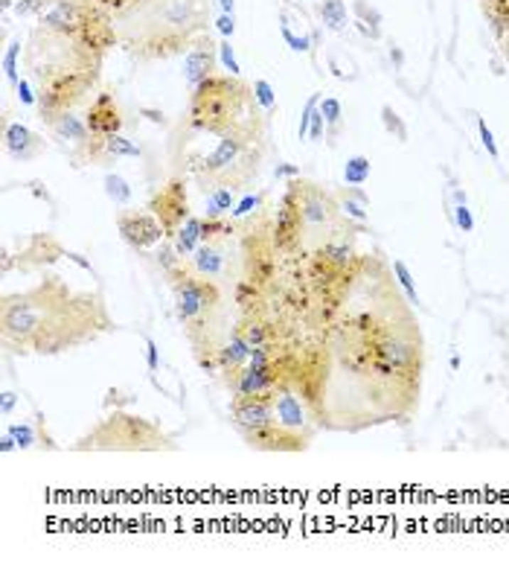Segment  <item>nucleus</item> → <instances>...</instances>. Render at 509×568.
Listing matches in <instances>:
<instances>
[{"instance_id": "f03ea898", "label": "nucleus", "mask_w": 509, "mask_h": 568, "mask_svg": "<svg viewBox=\"0 0 509 568\" xmlns=\"http://www.w3.org/2000/svg\"><path fill=\"white\" fill-rule=\"evenodd\" d=\"M210 0H143L114 18L119 44L137 61L172 58L207 33Z\"/></svg>"}, {"instance_id": "423d86ee", "label": "nucleus", "mask_w": 509, "mask_h": 568, "mask_svg": "<svg viewBox=\"0 0 509 568\" xmlns=\"http://www.w3.org/2000/svg\"><path fill=\"white\" fill-rule=\"evenodd\" d=\"M166 277H169V286H172V295H175V315L183 324L189 341L198 338V335H207L210 318L221 303L218 286L213 280L195 274L193 268H186V265L175 268Z\"/></svg>"}, {"instance_id": "4468645a", "label": "nucleus", "mask_w": 509, "mask_h": 568, "mask_svg": "<svg viewBox=\"0 0 509 568\" xmlns=\"http://www.w3.org/2000/svg\"><path fill=\"white\" fill-rule=\"evenodd\" d=\"M218 65V44L210 38V33H201L193 44H189L186 56H183V79L189 88L201 85L207 76L215 73Z\"/></svg>"}, {"instance_id": "9b49d317", "label": "nucleus", "mask_w": 509, "mask_h": 568, "mask_svg": "<svg viewBox=\"0 0 509 568\" xmlns=\"http://www.w3.org/2000/svg\"><path fill=\"white\" fill-rule=\"evenodd\" d=\"M117 228H119V236L137 251L157 248L166 239L161 219H157L151 210H122V213H117Z\"/></svg>"}, {"instance_id": "4c0bfd02", "label": "nucleus", "mask_w": 509, "mask_h": 568, "mask_svg": "<svg viewBox=\"0 0 509 568\" xmlns=\"http://www.w3.org/2000/svg\"><path fill=\"white\" fill-rule=\"evenodd\" d=\"M18 56H21V38L12 41L6 47V53H4V70H6V79L12 85H18Z\"/></svg>"}, {"instance_id": "f704fd0d", "label": "nucleus", "mask_w": 509, "mask_h": 568, "mask_svg": "<svg viewBox=\"0 0 509 568\" xmlns=\"http://www.w3.org/2000/svg\"><path fill=\"white\" fill-rule=\"evenodd\" d=\"M6 431L15 437L18 449H33V446H38V434H36V428L29 426V423H12Z\"/></svg>"}, {"instance_id": "412c9836", "label": "nucleus", "mask_w": 509, "mask_h": 568, "mask_svg": "<svg viewBox=\"0 0 509 568\" xmlns=\"http://www.w3.org/2000/svg\"><path fill=\"white\" fill-rule=\"evenodd\" d=\"M250 362V344L245 341V335L236 330L225 344H218V373L225 376V382L230 385L233 376Z\"/></svg>"}, {"instance_id": "37998d69", "label": "nucleus", "mask_w": 509, "mask_h": 568, "mask_svg": "<svg viewBox=\"0 0 509 568\" xmlns=\"http://www.w3.org/2000/svg\"><path fill=\"white\" fill-rule=\"evenodd\" d=\"M47 4H50V0H18V4H15V12H18V18L41 15V12L47 9Z\"/></svg>"}, {"instance_id": "72a5a7b5", "label": "nucleus", "mask_w": 509, "mask_h": 568, "mask_svg": "<svg viewBox=\"0 0 509 568\" xmlns=\"http://www.w3.org/2000/svg\"><path fill=\"white\" fill-rule=\"evenodd\" d=\"M393 274H396V280H399V286L404 289L407 300L419 306V292H417V283H413V274L407 271V265H404L402 260H396V263H393Z\"/></svg>"}, {"instance_id": "a211bd4d", "label": "nucleus", "mask_w": 509, "mask_h": 568, "mask_svg": "<svg viewBox=\"0 0 509 568\" xmlns=\"http://www.w3.org/2000/svg\"><path fill=\"white\" fill-rule=\"evenodd\" d=\"M4 149L15 161H36V157L47 149V140L36 135L33 129H26L21 122H9L4 129Z\"/></svg>"}, {"instance_id": "49530a36", "label": "nucleus", "mask_w": 509, "mask_h": 568, "mask_svg": "<svg viewBox=\"0 0 509 568\" xmlns=\"http://www.w3.org/2000/svg\"><path fill=\"white\" fill-rule=\"evenodd\" d=\"M477 129H481V143L486 146L489 157H498L500 152H498V143H495V137H492V129L486 125V120H477Z\"/></svg>"}, {"instance_id": "7ed1b4c3", "label": "nucleus", "mask_w": 509, "mask_h": 568, "mask_svg": "<svg viewBox=\"0 0 509 568\" xmlns=\"http://www.w3.org/2000/svg\"><path fill=\"white\" fill-rule=\"evenodd\" d=\"M262 154H265V114H257L221 135L210 154H201L189 164V172L198 178L204 193H210L213 186L245 189L257 178Z\"/></svg>"}, {"instance_id": "ddd939ff", "label": "nucleus", "mask_w": 509, "mask_h": 568, "mask_svg": "<svg viewBox=\"0 0 509 568\" xmlns=\"http://www.w3.org/2000/svg\"><path fill=\"white\" fill-rule=\"evenodd\" d=\"M85 122L90 129V137H114V135H122V125H125V114L117 102V97L111 90H100L93 102L87 105V114H85Z\"/></svg>"}, {"instance_id": "20e7f679", "label": "nucleus", "mask_w": 509, "mask_h": 568, "mask_svg": "<svg viewBox=\"0 0 509 568\" xmlns=\"http://www.w3.org/2000/svg\"><path fill=\"white\" fill-rule=\"evenodd\" d=\"M262 114L259 102L253 97V88L245 85L239 76H207L201 85L193 88L186 108V132L193 135H215L221 137L233 125Z\"/></svg>"}, {"instance_id": "8fccbe9b", "label": "nucleus", "mask_w": 509, "mask_h": 568, "mask_svg": "<svg viewBox=\"0 0 509 568\" xmlns=\"http://www.w3.org/2000/svg\"><path fill=\"white\" fill-rule=\"evenodd\" d=\"M215 26H218V33L225 36V38H230V36L236 33V21H233V15H227V12H221V18L215 21Z\"/></svg>"}, {"instance_id": "58836bf2", "label": "nucleus", "mask_w": 509, "mask_h": 568, "mask_svg": "<svg viewBox=\"0 0 509 568\" xmlns=\"http://www.w3.org/2000/svg\"><path fill=\"white\" fill-rule=\"evenodd\" d=\"M100 9H105L111 18H119V15H125L129 9H134V6H140L143 0H93Z\"/></svg>"}, {"instance_id": "a18cd8bd", "label": "nucleus", "mask_w": 509, "mask_h": 568, "mask_svg": "<svg viewBox=\"0 0 509 568\" xmlns=\"http://www.w3.org/2000/svg\"><path fill=\"white\" fill-rule=\"evenodd\" d=\"M282 38H285V44H289L294 53H306L311 47V38H297L291 29H289V23H282Z\"/></svg>"}, {"instance_id": "79ce46f5", "label": "nucleus", "mask_w": 509, "mask_h": 568, "mask_svg": "<svg viewBox=\"0 0 509 568\" xmlns=\"http://www.w3.org/2000/svg\"><path fill=\"white\" fill-rule=\"evenodd\" d=\"M317 105H321V100H317V93H311V97H309V102H306V108H303V117H300V129H297V137H300V140L309 135L311 114L317 111Z\"/></svg>"}, {"instance_id": "a19ab883", "label": "nucleus", "mask_w": 509, "mask_h": 568, "mask_svg": "<svg viewBox=\"0 0 509 568\" xmlns=\"http://www.w3.org/2000/svg\"><path fill=\"white\" fill-rule=\"evenodd\" d=\"M367 204H361L358 199H341V210L349 216V219H355V222H367V210H364Z\"/></svg>"}, {"instance_id": "a878e982", "label": "nucleus", "mask_w": 509, "mask_h": 568, "mask_svg": "<svg viewBox=\"0 0 509 568\" xmlns=\"http://www.w3.org/2000/svg\"><path fill=\"white\" fill-rule=\"evenodd\" d=\"M236 207V196L230 186H213L207 193V219H225Z\"/></svg>"}, {"instance_id": "f8f14e48", "label": "nucleus", "mask_w": 509, "mask_h": 568, "mask_svg": "<svg viewBox=\"0 0 509 568\" xmlns=\"http://www.w3.org/2000/svg\"><path fill=\"white\" fill-rule=\"evenodd\" d=\"M149 210L161 219L166 236H175L178 228L189 219V199H186L183 178H172L161 193H154L151 201H149Z\"/></svg>"}, {"instance_id": "aec40b11", "label": "nucleus", "mask_w": 509, "mask_h": 568, "mask_svg": "<svg viewBox=\"0 0 509 568\" xmlns=\"http://www.w3.org/2000/svg\"><path fill=\"white\" fill-rule=\"evenodd\" d=\"M53 132V137L61 143V146H70V154H79L93 137H90V129L82 117H76L73 111H65L53 125H47Z\"/></svg>"}, {"instance_id": "c9c22d12", "label": "nucleus", "mask_w": 509, "mask_h": 568, "mask_svg": "<svg viewBox=\"0 0 509 568\" xmlns=\"http://www.w3.org/2000/svg\"><path fill=\"white\" fill-rule=\"evenodd\" d=\"M253 97H257V102H259V108H262L265 114H271V111L277 108L274 88H271L265 79H257V82H253Z\"/></svg>"}, {"instance_id": "864d4df0", "label": "nucleus", "mask_w": 509, "mask_h": 568, "mask_svg": "<svg viewBox=\"0 0 509 568\" xmlns=\"http://www.w3.org/2000/svg\"><path fill=\"white\" fill-rule=\"evenodd\" d=\"M15 402H18V396H15L12 391H4V405H0V411H4V414H12Z\"/></svg>"}, {"instance_id": "c85d7f7f", "label": "nucleus", "mask_w": 509, "mask_h": 568, "mask_svg": "<svg viewBox=\"0 0 509 568\" xmlns=\"http://www.w3.org/2000/svg\"><path fill=\"white\" fill-rule=\"evenodd\" d=\"M233 298H236V303L245 309V312H250L253 306H257L259 300H262V286H257L253 280H236V286H233Z\"/></svg>"}, {"instance_id": "9d476101", "label": "nucleus", "mask_w": 509, "mask_h": 568, "mask_svg": "<svg viewBox=\"0 0 509 568\" xmlns=\"http://www.w3.org/2000/svg\"><path fill=\"white\" fill-rule=\"evenodd\" d=\"M294 186H297V204H300V216H303L306 233L321 231V228H332L335 219H338L341 204H335V199L329 193H323L317 184L294 178Z\"/></svg>"}, {"instance_id": "4d7b16f0", "label": "nucleus", "mask_w": 509, "mask_h": 568, "mask_svg": "<svg viewBox=\"0 0 509 568\" xmlns=\"http://www.w3.org/2000/svg\"><path fill=\"white\" fill-rule=\"evenodd\" d=\"M218 6H221V12L233 15V0H218Z\"/></svg>"}, {"instance_id": "b1692460", "label": "nucleus", "mask_w": 509, "mask_h": 568, "mask_svg": "<svg viewBox=\"0 0 509 568\" xmlns=\"http://www.w3.org/2000/svg\"><path fill=\"white\" fill-rule=\"evenodd\" d=\"M321 260H326L329 265H335V268H341V271H346L349 265H355V248H353V242H346V239H338V236H329L321 248L314 251Z\"/></svg>"}, {"instance_id": "c756f323", "label": "nucleus", "mask_w": 509, "mask_h": 568, "mask_svg": "<svg viewBox=\"0 0 509 568\" xmlns=\"http://www.w3.org/2000/svg\"><path fill=\"white\" fill-rule=\"evenodd\" d=\"M367 178H370V157L353 154V157L346 161V167H343V181H346L349 186H361Z\"/></svg>"}, {"instance_id": "39448f33", "label": "nucleus", "mask_w": 509, "mask_h": 568, "mask_svg": "<svg viewBox=\"0 0 509 568\" xmlns=\"http://www.w3.org/2000/svg\"><path fill=\"white\" fill-rule=\"evenodd\" d=\"M76 449H105V452H157V449H175V443L157 431L149 420L114 411L105 417L90 434H85Z\"/></svg>"}, {"instance_id": "7c9ffc66", "label": "nucleus", "mask_w": 509, "mask_h": 568, "mask_svg": "<svg viewBox=\"0 0 509 568\" xmlns=\"http://www.w3.org/2000/svg\"><path fill=\"white\" fill-rule=\"evenodd\" d=\"M321 18H323V23L329 29H343V23H346L343 0H323V4H321Z\"/></svg>"}, {"instance_id": "5fc2aeb1", "label": "nucleus", "mask_w": 509, "mask_h": 568, "mask_svg": "<svg viewBox=\"0 0 509 568\" xmlns=\"http://www.w3.org/2000/svg\"><path fill=\"white\" fill-rule=\"evenodd\" d=\"M0 449H4V452H12V449H18V443H15V437L6 431L4 434V443H0Z\"/></svg>"}, {"instance_id": "1a4fd4ad", "label": "nucleus", "mask_w": 509, "mask_h": 568, "mask_svg": "<svg viewBox=\"0 0 509 568\" xmlns=\"http://www.w3.org/2000/svg\"><path fill=\"white\" fill-rule=\"evenodd\" d=\"M242 265L245 277L257 286H268L277 274V245L271 236H262L259 231H245L242 239Z\"/></svg>"}, {"instance_id": "c03bdc74", "label": "nucleus", "mask_w": 509, "mask_h": 568, "mask_svg": "<svg viewBox=\"0 0 509 568\" xmlns=\"http://www.w3.org/2000/svg\"><path fill=\"white\" fill-rule=\"evenodd\" d=\"M454 222H457V228H460L463 233H471V231H474V219H471V210H468L466 204H457V207H454Z\"/></svg>"}, {"instance_id": "2eb2a0df", "label": "nucleus", "mask_w": 509, "mask_h": 568, "mask_svg": "<svg viewBox=\"0 0 509 568\" xmlns=\"http://www.w3.org/2000/svg\"><path fill=\"white\" fill-rule=\"evenodd\" d=\"M242 437L247 440L250 449H259V452H300L309 443V434L282 428L279 423L265 426V428H253V431H242Z\"/></svg>"}, {"instance_id": "ea45409f", "label": "nucleus", "mask_w": 509, "mask_h": 568, "mask_svg": "<svg viewBox=\"0 0 509 568\" xmlns=\"http://www.w3.org/2000/svg\"><path fill=\"white\" fill-rule=\"evenodd\" d=\"M218 61L227 68L230 76H239V73H242V68H239V61H236V53H233L230 41H221V44H218Z\"/></svg>"}, {"instance_id": "13d9d810", "label": "nucleus", "mask_w": 509, "mask_h": 568, "mask_svg": "<svg viewBox=\"0 0 509 568\" xmlns=\"http://www.w3.org/2000/svg\"><path fill=\"white\" fill-rule=\"evenodd\" d=\"M503 53H506V61H509V36L503 38Z\"/></svg>"}, {"instance_id": "6e6d98bb", "label": "nucleus", "mask_w": 509, "mask_h": 568, "mask_svg": "<svg viewBox=\"0 0 509 568\" xmlns=\"http://www.w3.org/2000/svg\"><path fill=\"white\" fill-rule=\"evenodd\" d=\"M279 175H297V167H277V178Z\"/></svg>"}, {"instance_id": "6ab92c4d", "label": "nucleus", "mask_w": 509, "mask_h": 568, "mask_svg": "<svg viewBox=\"0 0 509 568\" xmlns=\"http://www.w3.org/2000/svg\"><path fill=\"white\" fill-rule=\"evenodd\" d=\"M375 359L393 364L404 376V373L413 370V362H419V347L413 341H407V338H402V335H385L375 344Z\"/></svg>"}, {"instance_id": "e433bc0d", "label": "nucleus", "mask_w": 509, "mask_h": 568, "mask_svg": "<svg viewBox=\"0 0 509 568\" xmlns=\"http://www.w3.org/2000/svg\"><path fill=\"white\" fill-rule=\"evenodd\" d=\"M321 114H323L326 125H332V132H338V129H341V120H343V108H341V102H338L335 97H326V100L321 102Z\"/></svg>"}, {"instance_id": "2f4dec72", "label": "nucleus", "mask_w": 509, "mask_h": 568, "mask_svg": "<svg viewBox=\"0 0 509 568\" xmlns=\"http://www.w3.org/2000/svg\"><path fill=\"white\" fill-rule=\"evenodd\" d=\"M154 260H157V265H161L166 274H172L175 268H181V265H183V257L178 254L175 242H172V245H169V242H161V245H157V254H154Z\"/></svg>"}, {"instance_id": "f257e3e1", "label": "nucleus", "mask_w": 509, "mask_h": 568, "mask_svg": "<svg viewBox=\"0 0 509 568\" xmlns=\"http://www.w3.org/2000/svg\"><path fill=\"white\" fill-rule=\"evenodd\" d=\"M111 330L100 295L70 292L61 277H47L23 295L4 298V344L15 353L55 356Z\"/></svg>"}, {"instance_id": "0eeeda50", "label": "nucleus", "mask_w": 509, "mask_h": 568, "mask_svg": "<svg viewBox=\"0 0 509 568\" xmlns=\"http://www.w3.org/2000/svg\"><path fill=\"white\" fill-rule=\"evenodd\" d=\"M97 82L93 70H58L38 79V120L53 125L65 111H73Z\"/></svg>"}, {"instance_id": "393cba45", "label": "nucleus", "mask_w": 509, "mask_h": 568, "mask_svg": "<svg viewBox=\"0 0 509 568\" xmlns=\"http://www.w3.org/2000/svg\"><path fill=\"white\" fill-rule=\"evenodd\" d=\"M175 239V248H178V254L186 260L189 254H193V251L204 242V236H201V219L198 216H189L186 222L178 228V233L172 236Z\"/></svg>"}, {"instance_id": "bb28decb", "label": "nucleus", "mask_w": 509, "mask_h": 568, "mask_svg": "<svg viewBox=\"0 0 509 568\" xmlns=\"http://www.w3.org/2000/svg\"><path fill=\"white\" fill-rule=\"evenodd\" d=\"M236 233V222L233 219H201V236L204 242H215V239H230Z\"/></svg>"}, {"instance_id": "f3484780", "label": "nucleus", "mask_w": 509, "mask_h": 568, "mask_svg": "<svg viewBox=\"0 0 509 568\" xmlns=\"http://www.w3.org/2000/svg\"><path fill=\"white\" fill-rule=\"evenodd\" d=\"M230 417L239 431H253L274 426V399L268 396H233L230 399Z\"/></svg>"}, {"instance_id": "4be33fe9", "label": "nucleus", "mask_w": 509, "mask_h": 568, "mask_svg": "<svg viewBox=\"0 0 509 568\" xmlns=\"http://www.w3.org/2000/svg\"><path fill=\"white\" fill-rule=\"evenodd\" d=\"M61 257H68V254H65V248H61L53 236L36 233L33 239L26 242V248L18 254V265H23V268H41V265H50V263H55Z\"/></svg>"}, {"instance_id": "5701e85b", "label": "nucleus", "mask_w": 509, "mask_h": 568, "mask_svg": "<svg viewBox=\"0 0 509 568\" xmlns=\"http://www.w3.org/2000/svg\"><path fill=\"white\" fill-rule=\"evenodd\" d=\"M274 417L282 428H291V431H300L306 426V405L300 402V396L285 388L274 396Z\"/></svg>"}, {"instance_id": "6e6552de", "label": "nucleus", "mask_w": 509, "mask_h": 568, "mask_svg": "<svg viewBox=\"0 0 509 568\" xmlns=\"http://www.w3.org/2000/svg\"><path fill=\"white\" fill-rule=\"evenodd\" d=\"M303 233H306V228H303V216H300V204H297V186H294V181H289L282 199H279V207H277L271 239L279 254H294L303 242Z\"/></svg>"}, {"instance_id": "cd10ccee", "label": "nucleus", "mask_w": 509, "mask_h": 568, "mask_svg": "<svg viewBox=\"0 0 509 568\" xmlns=\"http://www.w3.org/2000/svg\"><path fill=\"white\" fill-rule=\"evenodd\" d=\"M105 196H108L114 204H129V201L134 199V189H132V184L125 181L122 175L108 172V175H105Z\"/></svg>"}, {"instance_id": "603ef678", "label": "nucleus", "mask_w": 509, "mask_h": 568, "mask_svg": "<svg viewBox=\"0 0 509 568\" xmlns=\"http://www.w3.org/2000/svg\"><path fill=\"white\" fill-rule=\"evenodd\" d=\"M381 114H385V125H387V129H390V132L396 129V135H399V137H404V125H402V122L396 120V114H393L390 108H385Z\"/></svg>"}, {"instance_id": "3c124183", "label": "nucleus", "mask_w": 509, "mask_h": 568, "mask_svg": "<svg viewBox=\"0 0 509 568\" xmlns=\"http://www.w3.org/2000/svg\"><path fill=\"white\" fill-rule=\"evenodd\" d=\"M146 356H149V370L154 373L157 367H161V353H157V344L151 338H146Z\"/></svg>"}, {"instance_id": "09e8293b", "label": "nucleus", "mask_w": 509, "mask_h": 568, "mask_svg": "<svg viewBox=\"0 0 509 568\" xmlns=\"http://www.w3.org/2000/svg\"><path fill=\"white\" fill-rule=\"evenodd\" d=\"M323 125H326V120H323V114H321V105H317V111L311 114V125H309V137H311V140H321V137H323Z\"/></svg>"}, {"instance_id": "de8ad7c7", "label": "nucleus", "mask_w": 509, "mask_h": 568, "mask_svg": "<svg viewBox=\"0 0 509 568\" xmlns=\"http://www.w3.org/2000/svg\"><path fill=\"white\" fill-rule=\"evenodd\" d=\"M15 93H18V100H21L23 105H38V97H36L33 90H29V82H26V79H18Z\"/></svg>"}, {"instance_id": "dca6fc26", "label": "nucleus", "mask_w": 509, "mask_h": 568, "mask_svg": "<svg viewBox=\"0 0 509 568\" xmlns=\"http://www.w3.org/2000/svg\"><path fill=\"white\" fill-rule=\"evenodd\" d=\"M230 239H215V242H201L193 254L186 257V268H193L195 274L207 277V280H221L227 277L230 268V251H227Z\"/></svg>"}, {"instance_id": "473e14b6", "label": "nucleus", "mask_w": 509, "mask_h": 568, "mask_svg": "<svg viewBox=\"0 0 509 568\" xmlns=\"http://www.w3.org/2000/svg\"><path fill=\"white\" fill-rule=\"evenodd\" d=\"M262 204H265V193H257V196H253V193H247L245 199H239V201H236V207H233L230 219H236V222H239V219L257 216V213L262 210Z\"/></svg>"}]
</instances>
